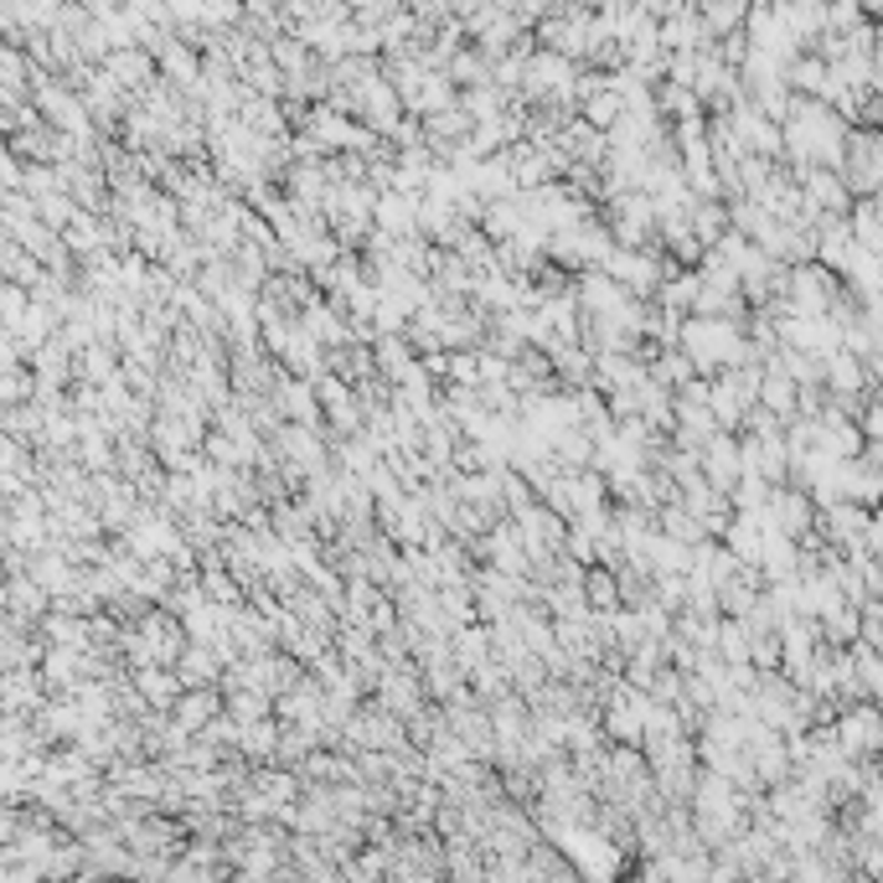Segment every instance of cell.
<instances>
[{
	"mask_svg": "<svg viewBox=\"0 0 883 883\" xmlns=\"http://www.w3.org/2000/svg\"><path fill=\"white\" fill-rule=\"evenodd\" d=\"M713 646H724L728 661H749V636H744L734 620H718V641ZM724 656H718V661H724Z\"/></svg>",
	"mask_w": 883,
	"mask_h": 883,
	"instance_id": "obj_6",
	"label": "cell"
},
{
	"mask_svg": "<svg viewBox=\"0 0 883 883\" xmlns=\"http://www.w3.org/2000/svg\"><path fill=\"white\" fill-rule=\"evenodd\" d=\"M585 599H589V605H599V610H615V605H620V595H615V573L589 569L585 573Z\"/></svg>",
	"mask_w": 883,
	"mask_h": 883,
	"instance_id": "obj_5",
	"label": "cell"
},
{
	"mask_svg": "<svg viewBox=\"0 0 883 883\" xmlns=\"http://www.w3.org/2000/svg\"><path fill=\"white\" fill-rule=\"evenodd\" d=\"M522 84H528V94H569V84H573V68L563 58H553V52H532V62L522 72H517Z\"/></svg>",
	"mask_w": 883,
	"mask_h": 883,
	"instance_id": "obj_2",
	"label": "cell"
},
{
	"mask_svg": "<svg viewBox=\"0 0 883 883\" xmlns=\"http://www.w3.org/2000/svg\"><path fill=\"white\" fill-rule=\"evenodd\" d=\"M372 223L387 233V243L409 238V233H413V202L399 197V192H387V197L372 202Z\"/></svg>",
	"mask_w": 883,
	"mask_h": 883,
	"instance_id": "obj_3",
	"label": "cell"
},
{
	"mask_svg": "<svg viewBox=\"0 0 883 883\" xmlns=\"http://www.w3.org/2000/svg\"><path fill=\"white\" fill-rule=\"evenodd\" d=\"M769 517H775V528L785 532V538H796L812 528V501L801 497V491H781V497H769Z\"/></svg>",
	"mask_w": 883,
	"mask_h": 883,
	"instance_id": "obj_4",
	"label": "cell"
},
{
	"mask_svg": "<svg viewBox=\"0 0 883 883\" xmlns=\"http://www.w3.org/2000/svg\"><path fill=\"white\" fill-rule=\"evenodd\" d=\"M703 475H708V491H734L744 481V465H739V444L728 440V434H708L703 440V455H698Z\"/></svg>",
	"mask_w": 883,
	"mask_h": 883,
	"instance_id": "obj_1",
	"label": "cell"
}]
</instances>
